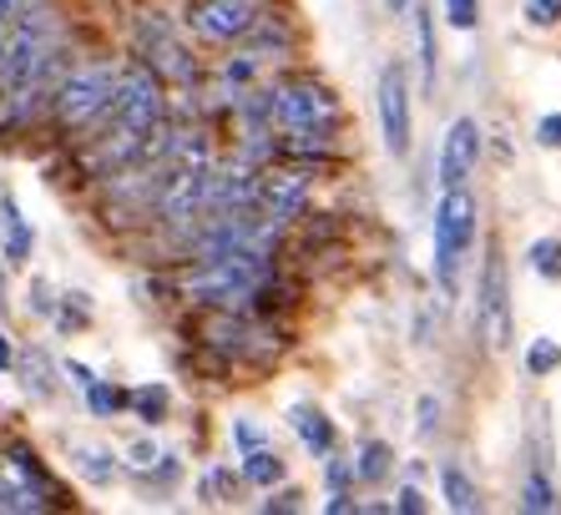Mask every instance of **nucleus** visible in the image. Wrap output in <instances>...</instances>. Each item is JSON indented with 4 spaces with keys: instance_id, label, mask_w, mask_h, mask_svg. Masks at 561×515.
Instances as JSON below:
<instances>
[{
    "instance_id": "21",
    "label": "nucleus",
    "mask_w": 561,
    "mask_h": 515,
    "mask_svg": "<svg viewBox=\"0 0 561 515\" xmlns=\"http://www.w3.org/2000/svg\"><path fill=\"white\" fill-rule=\"evenodd\" d=\"M385 470H390V445L365 439V445H359V465H354V476L359 480H385Z\"/></svg>"
},
{
    "instance_id": "12",
    "label": "nucleus",
    "mask_w": 561,
    "mask_h": 515,
    "mask_svg": "<svg viewBox=\"0 0 561 515\" xmlns=\"http://www.w3.org/2000/svg\"><path fill=\"white\" fill-rule=\"evenodd\" d=\"M288 420H294L299 439L309 445L313 455H334V420H324L313 404H294V410H288Z\"/></svg>"
},
{
    "instance_id": "11",
    "label": "nucleus",
    "mask_w": 561,
    "mask_h": 515,
    "mask_svg": "<svg viewBox=\"0 0 561 515\" xmlns=\"http://www.w3.org/2000/svg\"><path fill=\"white\" fill-rule=\"evenodd\" d=\"M46 505L51 501L21 476V465L5 455V460H0V511H46Z\"/></svg>"
},
{
    "instance_id": "23",
    "label": "nucleus",
    "mask_w": 561,
    "mask_h": 515,
    "mask_svg": "<svg viewBox=\"0 0 561 515\" xmlns=\"http://www.w3.org/2000/svg\"><path fill=\"white\" fill-rule=\"evenodd\" d=\"M526 369L541 379V374H551V369H561V344L557 339H536L531 348H526Z\"/></svg>"
},
{
    "instance_id": "36",
    "label": "nucleus",
    "mask_w": 561,
    "mask_h": 515,
    "mask_svg": "<svg viewBox=\"0 0 561 515\" xmlns=\"http://www.w3.org/2000/svg\"><path fill=\"white\" fill-rule=\"evenodd\" d=\"M344 480H350V465H340V460H329V490H340Z\"/></svg>"
},
{
    "instance_id": "37",
    "label": "nucleus",
    "mask_w": 561,
    "mask_h": 515,
    "mask_svg": "<svg viewBox=\"0 0 561 515\" xmlns=\"http://www.w3.org/2000/svg\"><path fill=\"white\" fill-rule=\"evenodd\" d=\"M15 369V354H11V339L0 334V374H11Z\"/></svg>"
},
{
    "instance_id": "16",
    "label": "nucleus",
    "mask_w": 561,
    "mask_h": 515,
    "mask_svg": "<svg viewBox=\"0 0 561 515\" xmlns=\"http://www.w3.org/2000/svg\"><path fill=\"white\" fill-rule=\"evenodd\" d=\"M557 505H561V495L551 485V476L547 470H531L522 485V511H557Z\"/></svg>"
},
{
    "instance_id": "8",
    "label": "nucleus",
    "mask_w": 561,
    "mask_h": 515,
    "mask_svg": "<svg viewBox=\"0 0 561 515\" xmlns=\"http://www.w3.org/2000/svg\"><path fill=\"white\" fill-rule=\"evenodd\" d=\"M476 157H481V127L470 116H456L440 142V187H466V178L476 172Z\"/></svg>"
},
{
    "instance_id": "17",
    "label": "nucleus",
    "mask_w": 561,
    "mask_h": 515,
    "mask_svg": "<svg viewBox=\"0 0 561 515\" xmlns=\"http://www.w3.org/2000/svg\"><path fill=\"white\" fill-rule=\"evenodd\" d=\"M415 36H420V77H425V87H435V26L425 0H415Z\"/></svg>"
},
{
    "instance_id": "24",
    "label": "nucleus",
    "mask_w": 561,
    "mask_h": 515,
    "mask_svg": "<svg viewBox=\"0 0 561 515\" xmlns=\"http://www.w3.org/2000/svg\"><path fill=\"white\" fill-rule=\"evenodd\" d=\"M476 21H481L476 0H445V26L450 31H476Z\"/></svg>"
},
{
    "instance_id": "1",
    "label": "nucleus",
    "mask_w": 561,
    "mask_h": 515,
    "mask_svg": "<svg viewBox=\"0 0 561 515\" xmlns=\"http://www.w3.org/2000/svg\"><path fill=\"white\" fill-rule=\"evenodd\" d=\"M470 238H476V203L466 197V187H445L440 207H435V284L440 294H456Z\"/></svg>"
},
{
    "instance_id": "2",
    "label": "nucleus",
    "mask_w": 561,
    "mask_h": 515,
    "mask_svg": "<svg viewBox=\"0 0 561 515\" xmlns=\"http://www.w3.org/2000/svg\"><path fill=\"white\" fill-rule=\"evenodd\" d=\"M112 96H117V71H112V66H77L71 77L56 81L51 102H56V116H61L66 127L87 131L106 116Z\"/></svg>"
},
{
    "instance_id": "9",
    "label": "nucleus",
    "mask_w": 561,
    "mask_h": 515,
    "mask_svg": "<svg viewBox=\"0 0 561 515\" xmlns=\"http://www.w3.org/2000/svg\"><path fill=\"white\" fill-rule=\"evenodd\" d=\"M309 207V178L304 172H274V178L259 182V213L274 228H288Z\"/></svg>"
},
{
    "instance_id": "22",
    "label": "nucleus",
    "mask_w": 561,
    "mask_h": 515,
    "mask_svg": "<svg viewBox=\"0 0 561 515\" xmlns=\"http://www.w3.org/2000/svg\"><path fill=\"white\" fill-rule=\"evenodd\" d=\"M526 258H531V268L541 273V278H561V243L557 238H536V243L526 248Z\"/></svg>"
},
{
    "instance_id": "33",
    "label": "nucleus",
    "mask_w": 561,
    "mask_h": 515,
    "mask_svg": "<svg viewBox=\"0 0 561 515\" xmlns=\"http://www.w3.org/2000/svg\"><path fill=\"white\" fill-rule=\"evenodd\" d=\"M263 511H299V490H278L274 501H263Z\"/></svg>"
},
{
    "instance_id": "31",
    "label": "nucleus",
    "mask_w": 561,
    "mask_h": 515,
    "mask_svg": "<svg viewBox=\"0 0 561 515\" xmlns=\"http://www.w3.org/2000/svg\"><path fill=\"white\" fill-rule=\"evenodd\" d=\"M394 511H405V515H410V511H415V515L425 511V495H420V485H405V490H400V495H394Z\"/></svg>"
},
{
    "instance_id": "34",
    "label": "nucleus",
    "mask_w": 561,
    "mask_h": 515,
    "mask_svg": "<svg viewBox=\"0 0 561 515\" xmlns=\"http://www.w3.org/2000/svg\"><path fill=\"white\" fill-rule=\"evenodd\" d=\"M21 11H26V0H0V36L11 31V21H15Z\"/></svg>"
},
{
    "instance_id": "32",
    "label": "nucleus",
    "mask_w": 561,
    "mask_h": 515,
    "mask_svg": "<svg viewBox=\"0 0 561 515\" xmlns=\"http://www.w3.org/2000/svg\"><path fill=\"white\" fill-rule=\"evenodd\" d=\"M31 309H36V313H51L56 309V298H51V288H46V284H31Z\"/></svg>"
},
{
    "instance_id": "6",
    "label": "nucleus",
    "mask_w": 561,
    "mask_h": 515,
    "mask_svg": "<svg viewBox=\"0 0 561 515\" xmlns=\"http://www.w3.org/2000/svg\"><path fill=\"white\" fill-rule=\"evenodd\" d=\"M379 127H385V147L394 157L410 152V77L405 66H385L379 71Z\"/></svg>"
},
{
    "instance_id": "27",
    "label": "nucleus",
    "mask_w": 561,
    "mask_h": 515,
    "mask_svg": "<svg viewBox=\"0 0 561 515\" xmlns=\"http://www.w3.org/2000/svg\"><path fill=\"white\" fill-rule=\"evenodd\" d=\"M233 439H238V450L249 455V450H259V445H263V430L249 425V420H238V425H233Z\"/></svg>"
},
{
    "instance_id": "14",
    "label": "nucleus",
    "mask_w": 561,
    "mask_h": 515,
    "mask_svg": "<svg viewBox=\"0 0 561 515\" xmlns=\"http://www.w3.org/2000/svg\"><path fill=\"white\" fill-rule=\"evenodd\" d=\"M440 490H445V505H450V511H460V515L481 511V490L470 485V476L460 465H440Z\"/></svg>"
},
{
    "instance_id": "28",
    "label": "nucleus",
    "mask_w": 561,
    "mask_h": 515,
    "mask_svg": "<svg viewBox=\"0 0 561 515\" xmlns=\"http://www.w3.org/2000/svg\"><path fill=\"white\" fill-rule=\"evenodd\" d=\"M536 142L561 147V116H541V122H536Z\"/></svg>"
},
{
    "instance_id": "25",
    "label": "nucleus",
    "mask_w": 561,
    "mask_h": 515,
    "mask_svg": "<svg viewBox=\"0 0 561 515\" xmlns=\"http://www.w3.org/2000/svg\"><path fill=\"white\" fill-rule=\"evenodd\" d=\"M522 11H526V26L547 31V26H557L561 21V0H526Z\"/></svg>"
},
{
    "instance_id": "15",
    "label": "nucleus",
    "mask_w": 561,
    "mask_h": 515,
    "mask_svg": "<svg viewBox=\"0 0 561 515\" xmlns=\"http://www.w3.org/2000/svg\"><path fill=\"white\" fill-rule=\"evenodd\" d=\"M243 480H253V485H278V480H284V460L259 445V450L243 455Z\"/></svg>"
},
{
    "instance_id": "10",
    "label": "nucleus",
    "mask_w": 561,
    "mask_h": 515,
    "mask_svg": "<svg viewBox=\"0 0 561 515\" xmlns=\"http://www.w3.org/2000/svg\"><path fill=\"white\" fill-rule=\"evenodd\" d=\"M137 41H142L147 52H152V61L162 66V71H172V77H178V81H193V77H197V66L187 61V52H183V46H178V36H172V31H168V21H157V15H152V21H142V31H137Z\"/></svg>"
},
{
    "instance_id": "18",
    "label": "nucleus",
    "mask_w": 561,
    "mask_h": 515,
    "mask_svg": "<svg viewBox=\"0 0 561 515\" xmlns=\"http://www.w3.org/2000/svg\"><path fill=\"white\" fill-rule=\"evenodd\" d=\"M127 404L137 410V420H142V425H162V414H168V389H162V385L131 389Z\"/></svg>"
},
{
    "instance_id": "4",
    "label": "nucleus",
    "mask_w": 561,
    "mask_h": 515,
    "mask_svg": "<svg viewBox=\"0 0 561 515\" xmlns=\"http://www.w3.org/2000/svg\"><path fill=\"white\" fill-rule=\"evenodd\" d=\"M106 116H112V127H122V131L157 137V127H162V87H157V77L147 71V66L122 71V77H117V96H112Z\"/></svg>"
},
{
    "instance_id": "30",
    "label": "nucleus",
    "mask_w": 561,
    "mask_h": 515,
    "mask_svg": "<svg viewBox=\"0 0 561 515\" xmlns=\"http://www.w3.org/2000/svg\"><path fill=\"white\" fill-rule=\"evenodd\" d=\"M435 425H440V400H420V435H435Z\"/></svg>"
},
{
    "instance_id": "3",
    "label": "nucleus",
    "mask_w": 561,
    "mask_h": 515,
    "mask_svg": "<svg viewBox=\"0 0 561 515\" xmlns=\"http://www.w3.org/2000/svg\"><path fill=\"white\" fill-rule=\"evenodd\" d=\"M268 122L284 131H329L340 122V96L324 81H284L268 96Z\"/></svg>"
},
{
    "instance_id": "7",
    "label": "nucleus",
    "mask_w": 561,
    "mask_h": 515,
    "mask_svg": "<svg viewBox=\"0 0 561 515\" xmlns=\"http://www.w3.org/2000/svg\"><path fill=\"white\" fill-rule=\"evenodd\" d=\"M193 31L203 41H243L259 31V5L253 0H203L193 11Z\"/></svg>"
},
{
    "instance_id": "19",
    "label": "nucleus",
    "mask_w": 561,
    "mask_h": 515,
    "mask_svg": "<svg viewBox=\"0 0 561 515\" xmlns=\"http://www.w3.org/2000/svg\"><path fill=\"white\" fill-rule=\"evenodd\" d=\"M77 470L92 485H112V476H117V465H112V455L96 450V445H77Z\"/></svg>"
},
{
    "instance_id": "26",
    "label": "nucleus",
    "mask_w": 561,
    "mask_h": 515,
    "mask_svg": "<svg viewBox=\"0 0 561 515\" xmlns=\"http://www.w3.org/2000/svg\"><path fill=\"white\" fill-rule=\"evenodd\" d=\"M87 404H92L96 414H117L122 404H127V394H117V389H106L102 379H92V385H87Z\"/></svg>"
},
{
    "instance_id": "5",
    "label": "nucleus",
    "mask_w": 561,
    "mask_h": 515,
    "mask_svg": "<svg viewBox=\"0 0 561 515\" xmlns=\"http://www.w3.org/2000/svg\"><path fill=\"white\" fill-rule=\"evenodd\" d=\"M481 329L491 348L511 344V288H506V258L491 243L485 253V273H481Z\"/></svg>"
},
{
    "instance_id": "20",
    "label": "nucleus",
    "mask_w": 561,
    "mask_h": 515,
    "mask_svg": "<svg viewBox=\"0 0 561 515\" xmlns=\"http://www.w3.org/2000/svg\"><path fill=\"white\" fill-rule=\"evenodd\" d=\"M21 374H26V389L36 394V400H46L56 389V379H51V364H46V354L41 348H31L26 359H21Z\"/></svg>"
},
{
    "instance_id": "35",
    "label": "nucleus",
    "mask_w": 561,
    "mask_h": 515,
    "mask_svg": "<svg viewBox=\"0 0 561 515\" xmlns=\"http://www.w3.org/2000/svg\"><path fill=\"white\" fill-rule=\"evenodd\" d=\"M66 374H71V379H77V385H81V389H87V385H92V379H96V374H92V369H87V364H77V359L66 364Z\"/></svg>"
},
{
    "instance_id": "38",
    "label": "nucleus",
    "mask_w": 561,
    "mask_h": 515,
    "mask_svg": "<svg viewBox=\"0 0 561 515\" xmlns=\"http://www.w3.org/2000/svg\"><path fill=\"white\" fill-rule=\"evenodd\" d=\"M390 11L400 15V11H410V0H390Z\"/></svg>"
},
{
    "instance_id": "13",
    "label": "nucleus",
    "mask_w": 561,
    "mask_h": 515,
    "mask_svg": "<svg viewBox=\"0 0 561 515\" xmlns=\"http://www.w3.org/2000/svg\"><path fill=\"white\" fill-rule=\"evenodd\" d=\"M0 238H5V258H11V263H26L31 258V243H36V238H31L15 197H0Z\"/></svg>"
},
{
    "instance_id": "29",
    "label": "nucleus",
    "mask_w": 561,
    "mask_h": 515,
    "mask_svg": "<svg viewBox=\"0 0 561 515\" xmlns=\"http://www.w3.org/2000/svg\"><path fill=\"white\" fill-rule=\"evenodd\" d=\"M127 455H131V465H137V470H152V465L162 460V450H157L152 439H142V445H131Z\"/></svg>"
}]
</instances>
